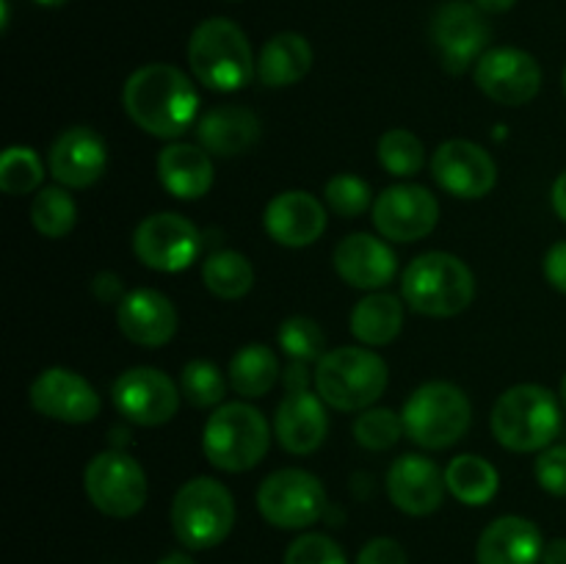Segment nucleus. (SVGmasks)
<instances>
[{"instance_id":"nucleus-14","label":"nucleus","mask_w":566,"mask_h":564,"mask_svg":"<svg viewBox=\"0 0 566 564\" xmlns=\"http://www.w3.org/2000/svg\"><path fill=\"white\" fill-rule=\"evenodd\" d=\"M475 86L501 105H525L539 94L542 66L520 48H492L475 61Z\"/></svg>"},{"instance_id":"nucleus-20","label":"nucleus","mask_w":566,"mask_h":564,"mask_svg":"<svg viewBox=\"0 0 566 564\" xmlns=\"http://www.w3.org/2000/svg\"><path fill=\"white\" fill-rule=\"evenodd\" d=\"M116 324L122 335L144 348L166 346L177 335V310L166 293L155 288H136L116 304Z\"/></svg>"},{"instance_id":"nucleus-23","label":"nucleus","mask_w":566,"mask_h":564,"mask_svg":"<svg viewBox=\"0 0 566 564\" xmlns=\"http://www.w3.org/2000/svg\"><path fill=\"white\" fill-rule=\"evenodd\" d=\"M274 435L287 453H313L329 435L326 401L310 390H291L276 407Z\"/></svg>"},{"instance_id":"nucleus-50","label":"nucleus","mask_w":566,"mask_h":564,"mask_svg":"<svg viewBox=\"0 0 566 564\" xmlns=\"http://www.w3.org/2000/svg\"><path fill=\"white\" fill-rule=\"evenodd\" d=\"M564 92H566V70H564Z\"/></svg>"},{"instance_id":"nucleus-22","label":"nucleus","mask_w":566,"mask_h":564,"mask_svg":"<svg viewBox=\"0 0 566 564\" xmlns=\"http://www.w3.org/2000/svg\"><path fill=\"white\" fill-rule=\"evenodd\" d=\"M335 271L346 285L359 291H379L396 280L398 258L381 238L368 232L346 236L335 247Z\"/></svg>"},{"instance_id":"nucleus-8","label":"nucleus","mask_w":566,"mask_h":564,"mask_svg":"<svg viewBox=\"0 0 566 564\" xmlns=\"http://www.w3.org/2000/svg\"><path fill=\"white\" fill-rule=\"evenodd\" d=\"M403 431L409 440L429 451L457 446L470 429L473 407L462 387L451 382H426L403 404Z\"/></svg>"},{"instance_id":"nucleus-25","label":"nucleus","mask_w":566,"mask_h":564,"mask_svg":"<svg viewBox=\"0 0 566 564\" xmlns=\"http://www.w3.org/2000/svg\"><path fill=\"white\" fill-rule=\"evenodd\" d=\"M158 177L175 199H202L213 188L216 169L208 149L175 142L158 153Z\"/></svg>"},{"instance_id":"nucleus-46","label":"nucleus","mask_w":566,"mask_h":564,"mask_svg":"<svg viewBox=\"0 0 566 564\" xmlns=\"http://www.w3.org/2000/svg\"><path fill=\"white\" fill-rule=\"evenodd\" d=\"M514 3H517V0H475V6H479L484 14H503V11L512 9Z\"/></svg>"},{"instance_id":"nucleus-26","label":"nucleus","mask_w":566,"mask_h":564,"mask_svg":"<svg viewBox=\"0 0 566 564\" xmlns=\"http://www.w3.org/2000/svg\"><path fill=\"white\" fill-rule=\"evenodd\" d=\"M199 147L219 158H232L252 149L260 138V119L254 111L243 105H219L199 116L197 122Z\"/></svg>"},{"instance_id":"nucleus-7","label":"nucleus","mask_w":566,"mask_h":564,"mask_svg":"<svg viewBox=\"0 0 566 564\" xmlns=\"http://www.w3.org/2000/svg\"><path fill=\"white\" fill-rule=\"evenodd\" d=\"M235 525V498L210 476L188 479L171 501V531L191 551H210Z\"/></svg>"},{"instance_id":"nucleus-10","label":"nucleus","mask_w":566,"mask_h":564,"mask_svg":"<svg viewBox=\"0 0 566 564\" xmlns=\"http://www.w3.org/2000/svg\"><path fill=\"white\" fill-rule=\"evenodd\" d=\"M258 509L265 523L298 531L318 523L326 512V490L318 476L302 468H282L265 476L258 490Z\"/></svg>"},{"instance_id":"nucleus-48","label":"nucleus","mask_w":566,"mask_h":564,"mask_svg":"<svg viewBox=\"0 0 566 564\" xmlns=\"http://www.w3.org/2000/svg\"><path fill=\"white\" fill-rule=\"evenodd\" d=\"M33 3L44 6V9H59V6H64L66 0H33Z\"/></svg>"},{"instance_id":"nucleus-6","label":"nucleus","mask_w":566,"mask_h":564,"mask_svg":"<svg viewBox=\"0 0 566 564\" xmlns=\"http://www.w3.org/2000/svg\"><path fill=\"white\" fill-rule=\"evenodd\" d=\"M562 431L558 398L542 385H514L492 407V435L517 453L545 451Z\"/></svg>"},{"instance_id":"nucleus-28","label":"nucleus","mask_w":566,"mask_h":564,"mask_svg":"<svg viewBox=\"0 0 566 564\" xmlns=\"http://www.w3.org/2000/svg\"><path fill=\"white\" fill-rule=\"evenodd\" d=\"M348 324H352V335L363 346H387L401 335L403 299L381 291L368 293L354 304Z\"/></svg>"},{"instance_id":"nucleus-31","label":"nucleus","mask_w":566,"mask_h":564,"mask_svg":"<svg viewBox=\"0 0 566 564\" xmlns=\"http://www.w3.org/2000/svg\"><path fill=\"white\" fill-rule=\"evenodd\" d=\"M202 282L213 296L235 302L252 291L254 269L247 254L235 252V249H221L202 263Z\"/></svg>"},{"instance_id":"nucleus-38","label":"nucleus","mask_w":566,"mask_h":564,"mask_svg":"<svg viewBox=\"0 0 566 564\" xmlns=\"http://www.w3.org/2000/svg\"><path fill=\"white\" fill-rule=\"evenodd\" d=\"M324 199H326V208H329L332 213L340 216V219H357V216H363L365 210L374 208L376 202L368 182L357 175H348V171L326 180Z\"/></svg>"},{"instance_id":"nucleus-41","label":"nucleus","mask_w":566,"mask_h":564,"mask_svg":"<svg viewBox=\"0 0 566 564\" xmlns=\"http://www.w3.org/2000/svg\"><path fill=\"white\" fill-rule=\"evenodd\" d=\"M357 564H407V553H403L401 542L390 540V536H376L359 551Z\"/></svg>"},{"instance_id":"nucleus-17","label":"nucleus","mask_w":566,"mask_h":564,"mask_svg":"<svg viewBox=\"0 0 566 564\" xmlns=\"http://www.w3.org/2000/svg\"><path fill=\"white\" fill-rule=\"evenodd\" d=\"M431 175L437 186L457 199H481L495 188L497 166L481 144L468 138H451L440 144L431 158Z\"/></svg>"},{"instance_id":"nucleus-43","label":"nucleus","mask_w":566,"mask_h":564,"mask_svg":"<svg viewBox=\"0 0 566 564\" xmlns=\"http://www.w3.org/2000/svg\"><path fill=\"white\" fill-rule=\"evenodd\" d=\"M92 293L103 304H119L127 296V291L122 288L119 274H111V271H99L92 282Z\"/></svg>"},{"instance_id":"nucleus-2","label":"nucleus","mask_w":566,"mask_h":564,"mask_svg":"<svg viewBox=\"0 0 566 564\" xmlns=\"http://www.w3.org/2000/svg\"><path fill=\"white\" fill-rule=\"evenodd\" d=\"M188 64L193 77L213 92H241L258 75V59L247 33L224 17H210L193 28Z\"/></svg>"},{"instance_id":"nucleus-15","label":"nucleus","mask_w":566,"mask_h":564,"mask_svg":"<svg viewBox=\"0 0 566 564\" xmlns=\"http://www.w3.org/2000/svg\"><path fill=\"white\" fill-rule=\"evenodd\" d=\"M431 39H434L442 64L451 72H462L486 53L490 25L484 20V11L475 3L451 0L437 9L431 20Z\"/></svg>"},{"instance_id":"nucleus-29","label":"nucleus","mask_w":566,"mask_h":564,"mask_svg":"<svg viewBox=\"0 0 566 564\" xmlns=\"http://www.w3.org/2000/svg\"><path fill=\"white\" fill-rule=\"evenodd\" d=\"M446 484L448 492L464 506H484L497 495L501 476L490 459L479 457V453H459L448 462Z\"/></svg>"},{"instance_id":"nucleus-39","label":"nucleus","mask_w":566,"mask_h":564,"mask_svg":"<svg viewBox=\"0 0 566 564\" xmlns=\"http://www.w3.org/2000/svg\"><path fill=\"white\" fill-rule=\"evenodd\" d=\"M285 564H348V558L332 536L302 534L287 547Z\"/></svg>"},{"instance_id":"nucleus-19","label":"nucleus","mask_w":566,"mask_h":564,"mask_svg":"<svg viewBox=\"0 0 566 564\" xmlns=\"http://www.w3.org/2000/svg\"><path fill=\"white\" fill-rule=\"evenodd\" d=\"M48 166L59 186L88 188L108 169V147L92 127H70L50 147Z\"/></svg>"},{"instance_id":"nucleus-12","label":"nucleus","mask_w":566,"mask_h":564,"mask_svg":"<svg viewBox=\"0 0 566 564\" xmlns=\"http://www.w3.org/2000/svg\"><path fill=\"white\" fill-rule=\"evenodd\" d=\"M180 396L182 390L177 387V382L169 374L158 368H127L125 374H119V379L114 382V407L122 418H127L136 426H164L180 409Z\"/></svg>"},{"instance_id":"nucleus-3","label":"nucleus","mask_w":566,"mask_h":564,"mask_svg":"<svg viewBox=\"0 0 566 564\" xmlns=\"http://www.w3.org/2000/svg\"><path fill=\"white\" fill-rule=\"evenodd\" d=\"M401 296L415 313L451 318L473 304L475 276L457 254L426 252L403 269Z\"/></svg>"},{"instance_id":"nucleus-40","label":"nucleus","mask_w":566,"mask_h":564,"mask_svg":"<svg viewBox=\"0 0 566 564\" xmlns=\"http://www.w3.org/2000/svg\"><path fill=\"white\" fill-rule=\"evenodd\" d=\"M534 476L539 487L551 495H566V446H547L545 451L536 457Z\"/></svg>"},{"instance_id":"nucleus-24","label":"nucleus","mask_w":566,"mask_h":564,"mask_svg":"<svg viewBox=\"0 0 566 564\" xmlns=\"http://www.w3.org/2000/svg\"><path fill=\"white\" fill-rule=\"evenodd\" d=\"M545 542L539 525L520 514L497 518L481 531L475 545L479 564H539Z\"/></svg>"},{"instance_id":"nucleus-13","label":"nucleus","mask_w":566,"mask_h":564,"mask_svg":"<svg viewBox=\"0 0 566 564\" xmlns=\"http://www.w3.org/2000/svg\"><path fill=\"white\" fill-rule=\"evenodd\" d=\"M370 219L379 236L398 243H412L434 232L440 221V202L426 186L398 182L376 197Z\"/></svg>"},{"instance_id":"nucleus-16","label":"nucleus","mask_w":566,"mask_h":564,"mask_svg":"<svg viewBox=\"0 0 566 564\" xmlns=\"http://www.w3.org/2000/svg\"><path fill=\"white\" fill-rule=\"evenodd\" d=\"M28 398L39 415L59 420V424H88L103 409L99 393L94 390L92 382L77 370L61 368V365L42 370L33 379Z\"/></svg>"},{"instance_id":"nucleus-32","label":"nucleus","mask_w":566,"mask_h":564,"mask_svg":"<svg viewBox=\"0 0 566 564\" xmlns=\"http://www.w3.org/2000/svg\"><path fill=\"white\" fill-rule=\"evenodd\" d=\"M31 221L39 236L66 238L77 221L75 199L66 194L64 186L39 188L31 205Z\"/></svg>"},{"instance_id":"nucleus-18","label":"nucleus","mask_w":566,"mask_h":564,"mask_svg":"<svg viewBox=\"0 0 566 564\" xmlns=\"http://www.w3.org/2000/svg\"><path fill=\"white\" fill-rule=\"evenodd\" d=\"M446 490V470H440L434 459L420 457V453H403L387 470V495L392 506L412 518L437 512L442 506Z\"/></svg>"},{"instance_id":"nucleus-37","label":"nucleus","mask_w":566,"mask_h":564,"mask_svg":"<svg viewBox=\"0 0 566 564\" xmlns=\"http://www.w3.org/2000/svg\"><path fill=\"white\" fill-rule=\"evenodd\" d=\"M403 418L387 407H368L354 420V437L368 451H387L401 440Z\"/></svg>"},{"instance_id":"nucleus-49","label":"nucleus","mask_w":566,"mask_h":564,"mask_svg":"<svg viewBox=\"0 0 566 564\" xmlns=\"http://www.w3.org/2000/svg\"><path fill=\"white\" fill-rule=\"evenodd\" d=\"M562 398H564V407H566V376H564V382H562Z\"/></svg>"},{"instance_id":"nucleus-11","label":"nucleus","mask_w":566,"mask_h":564,"mask_svg":"<svg viewBox=\"0 0 566 564\" xmlns=\"http://www.w3.org/2000/svg\"><path fill=\"white\" fill-rule=\"evenodd\" d=\"M202 238L197 224L180 213H153L136 227L133 232V252L147 269L160 274H177V271L191 269L199 258Z\"/></svg>"},{"instance_id":"nucleus-4","label":"nucleus","mask_w":566,"mask_h":564,"mask_svg":"<svg viewBox=\"0 0 566 564\" xmlns=\"http://www.w3.org/2000/svg\"><path fill=\"white\" fill-rule=\"evenodd\" d=\"M313 382L318 396L340 412H363L387 390L390 370L376 352L363 346H340L315 363Z\"/></svg>"},{"instance_id":"nucleus-33","label":"nucleus","mask_w":566,"mask_h":564,"mask_svg":"<svg viewBox=\"0 0 566 564\" xmlns=\"http://www.w3.org/2000/svg\"><path fill=\"white\" fill-rule=\"evenodd\" d=\"M376 155L392 177H412L423 166V142L407 127H392L381 133Z\"/></svg>"},{"instance_id":"nucleus-47","label":"nucleus","mask_w":566,"mask_h":564,"mask_svg":"<svg viewBox=\"0 0 566 564\" xmlns=\"http://www.w3.org/2000/svg\"><path fill=\"white\" fill-rule=\"evenodd\" d=\"M158 564H197V562H193V558L188 556V553H169V556L160 558Z\"/></svg>"},{"instance_id":"nucleus-21","label":"nucleus","mask_w":566,"mask_h":564,"mask_svg":"<svg viewBox=\"0 0 566 564\" xmlns=\"http://www.w3.org/2000/svg\"><path fill=\"white\" fill-rule=\"evenodd\" d=\"M263 227L280 247H310L326 230V205L310 191H282L265 205Z\"/></svg>"},{"instance_id":"nucleus-9","label":"nucleus","mask_w":566,"mask_h":564,"mask_svg":"<svg viewBox=\"0 0 566 564\" xmlns=\"http://www.w3.org/2000/svg\"><path fill=\"white\" fill-rule=\"evenodd\" d=\"M83 490L92 506L108 518H133L147 503V473L142 464L119 448L99 451L83 470Z\"/></svg>"},{"instance_id":"nucleus-42","label":"nucleus","mask_w":566,"mask_h":564,"mask_svg":"<svg viewBox=\"0 0 566 564\" xmlns=\"http://www.w3.org/2000/svg\"><path fill=\"white\" fill-rule=\"evenodd\" d=\"M545 276L556 291L566 293V241L553 243L545 254Z\"/></svg>"},{"instance_id":"nucleus-5","label":"nucleus","mask_w":566,"mask_h":564,"mask_svg":"<svg viewBox=\"0 0 566 564\" xmlns=\"http://www.w3.org/2000/svg\"><path fill=\"white\" fill-rule=\"evenodd\" d=\"M271 446L265 415L247 401L219 404L202 431V453L216 470L243 473L258 468Z\"/></svg>"},{"instance_id":"nucleus-36","label":"nucleus","mask_w":566,"mask_h":564,"mask_svg":"<svg viewBox=\"0 0 566 564\" xmlns=\"http://www.w3.org/2000/svg\"><path fill=\"white\" fill-rule=\"evenodd\" d=\"M280 348L285 352V357L291 363H318L324 357V332L315 324L313 318H304V315H293V318H285L280 326Z\"/></svg>"},{"instance_id":"nucleus-30","label":"nucleus","mask_w":566,"mask_h":564,"mask_svg":"<svg viewBox=\"0 0 566 564\" xmlns=\"http://www.w3.org/2000/svg\"><path fill=\"white\" fill-rule=\"evenodd\" d=\"M230 385L243 398H263L280 379L282 368L276 354L263 343H249L238 348L230 359Z\"/></svg>"},{"instance_id":"nucleus-27","label":"nucleus","mask_w":566,"mask_h":564,"mask_svg":"<svg viewBox=\"0 0 566 564\" xmlns=\"http://www.w3.org/2000/svg\"><path fill=\"white\" fill-rule=\"evenodd\" d=\"M313 70V44L296 31L274 33L258 55L260 83L271 88L293 86Z\"/></svg>"},{"instance_id":"nucleus-1","label":"nucleus","mask_w":566,"mask_h":564,"mask_svg":"<svg viewBox=\"0 0 566 564\" xmlns=\"http://www.w3.org/2000/svg\"><path fill=\"white\" fill-rule=\"evenodd\" d=\"M122 105L144 133L158 138H180L199 122L193 81L171 64L138 66L125 81Z\"/></svg>"},{"instance_id":"nucleus-44","label":"nucleus","mask_w":566,"mask_h":564,"mask_svg":"<svg viewBox=\"0 0 566 564\" xmlns=\"http://www.w3.org/2000/svg\"><path fill=\"white\" fill-rule=\"evenodd\" d=\"M542 564H566V540L564 536L547 542L545 551H542Z\"/></svg>"},{"instance_id":"nucleus-34","label":"nucleus","mask_w":566,"mask_h":564,"mask_svg":"<svg viewBox=\"0 0 566 564\" xmlns=\"http://www.w3.org/2000/svg\"><path fill=\"white\" fill-rule=\"evenodd\" d=\"M180 390L191 407L210 409L219 407L227 393V379L221 368L210 359H191L180 370Z\"/></svg>"},{"instance_id":"nucleus-45","label":"nucleus","mask_w":566,"mask_h":564,"mask_svg":"<svg viewBox=\"0 0 566 564\" xmlns=\"http://www.w3.org/2000/svg\"><path fill=\"white\" fill-rule=\"evenodd\" d=\"M551 199H553V208H556V213L566 221V169L556 177V182H553Z\"/></svg>"},{"instance_id":"nucleus-35","label":"nucleus","mask_w":566,"mask_h":564,"mask_svg":"<svg viewBox=\"0 0 566 564\" xmlns=\"http://www.w3.org/2000/svg\"><path fill=\"white\" fill-rule=\"evenodd\" d=\"M44 180L42 158L31 147H9L0 158V188L9 197L39 191Z\"/></svg>"}]
</instances>
